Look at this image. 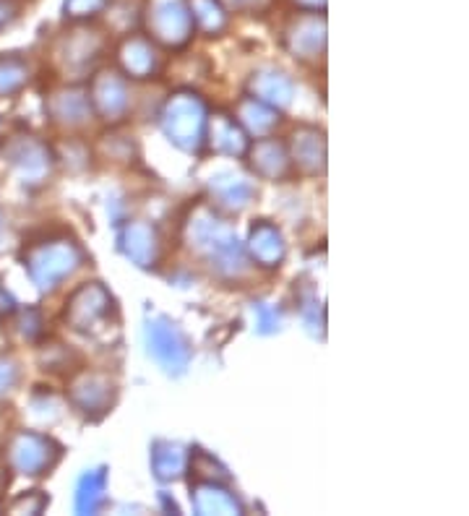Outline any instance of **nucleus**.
Here are the masks:
<instances>
[{
  "mask_svg": "<svg viewBox=\"0 0 469 516\" xmlns=\"http://www.w3.org/2000/svg\"><path fill=\"white\" fill-rule=\"evenodd\" d=\"M185 235H188V245H191L193 251L201 253L212 264L214 272L222 274V277L238 279L248 272L245 251L238 235L209 206H201V209L193 212Z\"/></svg>",
  "mask_w": 469,
  "mask_h": 516,
  "instance_id": "obj_1",
  "label": "nucleus"
},
{
  "mask_svg": "<svg viewBox=\"0 0 469 516\" xmlns=\"http://www.w3.org/2000/svg\"><path fill=\"white\" fill-rule=\"evenodd\" d=\"M167 139L185 152H199L206 139V105L199 94L178 92L162 107Z\"/></svg>",
  "mask_w": 469,
  "mask_h": 516,
  "instance_id": "obj_2",
  "label": "nucleus"
},
{
  "mask_svg": "<svg viewBox=\"0 0 469 516\" xmlns=\"http://www.w3.org/2000/svg\"><path fill=\"white\" fill-rule=\"evenodd\" d=\"M84 261V253L73 240H45L27 253V269L40 290H55L71 277Z\"/></svg>",
  "mask_w": 469,
  "mask_h": 516,
  "instance_id": "obj_3",
  "label": "nucleus"
},
{
  "mask_svg": "<svg viewBox=\"0 0 469 516\" xmlns=\"http://www.w3.org/2000/svg\"><path fill=\"white\" fill-rule=\"evenodd\" d=\"M146 350L167 373L178 376L191 363V347L178 326L167 318H149L146 321Z\"/></svg>",
  "mask_w": 469,
  "mask_h": 516,
  "instance_id": "obj_4",
  "label": "nucleus"
},
{
  "mask_svg": "<svg viewBox=\"0 0 469 516\" xmlns=\"http://www.w3.org/2000/svg\"><path fill=\"white\" fill-rule=\"evenodd\" d=\"M146 24L154 40L165 47H183L193 37V16L185 0H152Z\"/></svg>",
  "mask_w": 469,
  "mask_h": 516,
  "instance_id": "obj_5",
  "label": "nucleus"
},
{
  "mask_svg": "<svg viewBox=\"0 0 469 516\" xmlns=\"http://www.w3.org/2000/svg\"><path fill=\"white\" fill-rule=\"evenodd\" d=\"M113 311V298L100 282H86L73 292L66 305V321L76 331H94L102 326Z\"/></svg>",
  "mask_w": 469,
  "mask_h": 516,
  "instance_id": "obj_6",
  "label": "nucleus"
},
{
  "mask_svg": "<svg viewBox=\"0 0 469 516\" xmlns=\"http://www.w3.org/2000/svg\"><path fill=\"white\" fill-rule=\"evenodd\" d=\"M115 394L118 391H115L113 378L97 371L79 373L68 389V399L73 407L89 420H100L102 415H107L115 404Z\"/></svg>",
  "mask_w": 469,
  "mask_h": 516,
  "instance_id": "obj_7",
  "label": "nucleus"
},
{
  "mask_svg": "<svg viewBox=\"0 0 469 516\" xmlns=\"http://www.w3.org/2000/svg\"><path fill=\"white\" fill-rule=\"evenodd\" d=\"M60 459V446L40 433H16L8 446V462L21 475H42Z\"/></svg>",
  "mask_w": 469,
  "mask_h": 516,
  "instance_id": "obj_8",
  "label": "nucleus"
},
{
  "mask_svg": "<svg viewBox=\"0 0 469 516\" xmlns=\"http://www.w3.org/2000/svg\"><path fill=\"white\" fill-rule=\"evenodd\" d=\"M89 102H92L94 113L107 123L126 118L128 107H131V92H128L126 79L118 71H100L92 79Z\"/></svg>",
  "mask_w": 469,
  "mask_h": 516,
  "instance_id": "obj_9",
  "label": "nucleus"
},
{
  "mask_svg": "<svg viewBox=\"0 0 469 516\" xmlns=\"http://www.w3.org/2000/svg\"><path fill=\"white\" fill-rule=\"evenodd\" d=\"M3 157L21 172V178L37 186L50 175L53 170V157H50V149H47L42 141L32 139V136H19L11 144L6 146Z\"/></svg>",
  "mask_w": 469,
  "mask_h": 516,
  "instance_id": "obj_10",
  "label": "nucleus"
},
{
  "mask_svg": "<svg viewBox=\"0 0 469 516\" xmlns=\"http://www.w3.org/2000/svg\"><path fill=\"white\" fill-rule=\"evenodd\" d=\"M287 47L300 60H318L326 50V21L318 14H305L287 29Z\"/></svg>",
  "mask_w": 469,
  "mask_h": 516,
  "instance_id": "obj_11",
  "label": "nucleus"
},
{
  "mask_svg": "<svg viewBox=\"0 0 469 516\" xmlns=\"http://www.w3.org/2000/svg\"><path fill=\"white\" fill-rule=\"evenodd\" d=\"M120 248L141 269L157 264L159 258V235L149 222H128L120 232Z\"/></svg>",
  "mask_w": 469,
  "mask_h": 516,
  "instance_id": "obj_12",
  "label": "nucleus"
},
{
  "mask_svg": "<svg viewBox=\"0 0 469 516\" xmlns=\"http://www.w3.org/2000/svg\"><path fill=\"white\" fill-rule=\"evenodd\" d=\"M290 159L305 175H318L326 170V139L318 128L303 126L292 133Z\"/></svg>",
  "mask_w": 469,
  "mask_h": 516,
  "instance_id": "obj_13",
  "label": "nucleus"
},
{
  "mask_svg": "<svg viewBox=\"0 0 469 516\" xmlns=\"http://www.w3.org/2000/svg\"><path fill=\"white\" fill-rule=\"evenodd\" d=\"M102 40L97 32H71L63 42V50H60V63L71 76H84L92 63L100 58Z\"/></svg>",
  "mask_w": 469,
  "mask_h": 516,
  "instance_id": "obj_14",
  "label": "nucleus"
},
{
  "mask_svg": "<svg viewBox=\"0 0 469 516\" xmlns=\"http://www.w3.org/2000/svg\"><path fill=\"white\" fill-rule=\"evenodd\" d=\"M47 110L53 115L55 123L66 128H81L89 123L92 118V102H89V94L81 92V89H63V92H55L47 102Z\"/></svg>",
  "mask_w": 469,
  "mask_h": 516,
  "instance_id": "obj_15",
  "label": "nucleus"
},
{
  "mask_svg": "<svg viewBox=\"0 0 469 516\" xmlns=\"http://www.w3.org/2000/svg\"><path fill=\"white\" fill-rule=\"evenodd\" d=\"M251 167L266 180H282L290 172V152L277 139H261L248 149Z\"/></svg>",
  "mask_w": 469,
  "mask_h": 516,
  "instance_id": "obj_16",
  "label": "nucleus"
},
{
  "mask_svg": "<svg viewBox=\"0 0 469 516\" xmlns=\"http://www.w3.org/2000/svg\"><path fill=\"white\" fill-rule=\"evenodd\" d=\"M118 60L131 79H152L159 68L157 50H154V45L146 37H128L120 45Z\"/></svg>",
  "mask_w": 469,
  "mask_h": 516,
  "instance_id": "obj_17",
  "label": "nucleus"
},
{
  "mask_svg": "<svg viewBox=\"0 0 469 516\" xmlns=\"http://www.w3.org/2000/svg\"><path fill=\"white\" fill-rule=\"evenodd\" d=\"M248 251H251V256L256 258L258 264L266 266V269H274V266H279L285 261L287 245L285 238H282V232L271 225V222H256V225L251 227Z\"/></svg>",
  "mask_w": 469,
  "mask_h": 516,
  "instance_id": "obj_18",
  "label": "nucleus"
},
{
  "mask_svg": "<svg viewBox=\"0 0 469 516\" xmlns=\"http://www.w3.org/2000/svg\"><path fill=\"white\" fill-rule=\"evenodd\" d=\"M295 86H292L290 76L277 68H264L256 71L251 79V97L266 102L269 107H287L292 102Z\"/></svg>",
  "mask_w": 469,
  "mask_h": 516,
  "instance_id": "obj_19",
  "label": "nucleus"
},
{
  "mask_svg": "<svg viewBox=\"0 0 469 516\" xmlns=\"http://www.w3.org/2000/svg\"><path fill=\"white\" fill-rule=\"evenodd\" d=\"M193 509L199 514H222V516H238L243 514V506L227 488H219L217 483L206 480V483L193 488Z\"/></svg>",
  "mask_w": 469,
  "mask_h": 516,
  "instance_id": "obj_20",
  "label": "nucleus"
},
{
  "mask_svg": "<svg viewBox=\"0 0 469 516\" xmlns=\"http://www.w3.org/2000/svg\"><path fill=\"white\" fill-rule=\"evenodd\" d=\"M209 141L217 152L232 154V157H240L248 149V139H245V131L230 118V115H214L212 123H209Z\"/></svg>",
  "mask_w": 469,
  "mask_h": 516,
  "instance_id": "obj_21",
  "label": "nucleus"
},
{
  "mask_svg": "<svg viewBox=\"0 0 469 516\" xmlns=\"http://www.w3.org/2000/svg\"><path fill=\"white\" fill-rule=\"evenodd\" d=\"M185 467H188V451L180 444H172V441H159L154 444L152 451V470L159 480H178L183 477Z\"/></svg>",
  "mask_w": 469,
  "mask_h": 516,
  "instance_id": "obj_22",
  "label": "nucleus"
},
{
  "mask_svg": "<svg viewBox=\"0 0 469 516\" xmlns=\"http://www.w3.org/2000/svg\"><path fill=\"white\" fill-rule=\"evenodd\" d=\"M238 120L243 123L245 131H251L253 136H266L279 123V115L277 107H269L256 97H243L238 105Z\"/></svg>",
  "mask_w": 469,
  "mask_h": 516,
  "instance_id": "obj_23",
  "label": "nucleus"
},
{
  "mask_svg": "<svg viewBox=\"0 0 469 516\" xmlns=\"http://www.w3.org/2000/svg\"><path fill=\"white\" fill-rule=\"evenodd\" d=\"M212 193L214 199L227 209H245L256 196V188L240 175H217V178H212Z\"/></svg>",
  "mask_w": 469,
  "mask_h": 516,
  "instance_id": "obj_24",
  "label": "nucleus"
},
{
  "mask_svg": "<svg viewBox=\"0 0 469 516\" xmlns=\"http://www.w3.org/2000/svg\"><path fill=\"white\" fill-rule=\"evenodd\" d=\"M105 493H107L105 467L86 472V475L79 480V488H76V511H79V514H94V511H100V506L107 498Z\"/></svg>",
  "mask_w": 469,
  "mask_h": 516,
  "instance_id": "obj_25",
  "label": "nucleus"
},
{
  "mask_svg": "<svg viewBox=\"0 0 469 516\" xmlns=\"http://www.w3.org/2000/svg\"><path fill=\"white\" fill-rule=\"evenodd\" d=\"M193 24H199L206 34H219L227 24L225 8L219 6V0H191Z\"/></svg>",
  "mask_w": 469,
  "mask_h": 516,
  "instance_id": "obj_26",
  "label": "nucleus"
},
{
  "mask_svg": "<svg viewBox=\"0 0 469 516\" xmlns=\"http://www.w3.org/2000/svg\"><path fill=\"white\" fill-rule=\"evenodd\" d=\"M29 68L21 58H0V94H14L27 84Z\"/></svg>",
  "mask_w": 469,
  "mask_h": 516,
  "instance_id": "obj_27",
  "label": "nucleus"
},
{
  "mask_svg": "<svg viewBox=\"0 0 469 516\" xmlns=\"http://www.w3.org/2000/svg\"><path fill=\"white\" fill-rule=\"evenodd\" d=\"M253 316H256V326L261 334H271L277 331L282 324V316H279L277 308H271L269 303H256L253 305Z\"/></svg>",
  "mask_w": 469,
  "mask_h": 516,
  "instance_id": "obj_28",
  "label": "nucleus"
},
{
  "mask_svg": "<svg viewBox=\"0 0 469 516\" xmlns=\"http://www.w3.org/2000/svg\"><path fill=\"white\" fill-rule=\"evenodd\" d=\"M105 6L107 0H66V16H71V19H89V16L100 14Z\"/></svg>",
  "mask_w": 469,
  "mask_h": 516,
  "instance_id": "obj_29",
  "label": "nucleus"
},
{
  "mask_svg": "<svg viewBox=\"0 0 469 516\" xmlns=\"http://www.w3.org/2000/svg\"><path fill=\"white\" fill-rule=\"evenodd\" d=\"M47 506V498L42 493H29V496H21L19 501H14L11 511L21 514V511H27V514H42V509Z\"/></svg>",
  "mask_w": 469,
  "mask_h": 516,
  "instance_id": "obj_30",
  "label": "nucleus"
},
{
  "mask_svg": "<svg viewBox=\"0 0 469 516\" xmlns=\"http://www.w3.org/2000/svg\"><path fill=\"white\" fill-rule=\"evenodd\" d=\"M16 378H19V371H16V365L11 363V360L0 358V394H3V391L14 389Z\"/></svg>",
  "mask_w": 469,
  "mask_h": 516,
  "instance_id": "obj_31",
  "label": "nucleus"
},
{
  "mask_svg": "<svg viewBox=\"0 0 469 516\" xmlns=\"http://www.w3.org/2000/svg\"><path fill=\"white\" fill-rule=\"evenodd\" d=\"M227 8H235V11H264L271 0H222Z\"/></svg>",
  "mask_w": 469,
  "mask_h": 516,
  "instance_id": "obj_32",
  "label": "nucleus"
},
{
  "mask_svg": "<svg viewBox=\"0 0 469 516\" xmlns=\"http://www.w3.org/2000/svg\"><path fill=\"white\" fill-rule=\"evenodd\" d=\"M21 326H24V337L34 339L37 334H40V316H37L34 311H27L24 313V318H21Z\"/></svg>",
  "mask_w": 469,
  "mask_h": 516,
  "instance_id": "obj_33",
  "label": "nucleus"
},
{
  "mask_svg": "<svg viewBox=\"0 0 469 516\" xmlns=\"http://www.w3.org/2000/svg\"><path fill=\"white\" fill-rule=\"evenodd\" d=\"M11 16H14V3L11 0H0V27L6 21H11Z\"/></svg>",
  "mask_w": 469,
  "mask_h": 516,
  "instance_id": "obj_34",
  "label": "nucleus"
},
{
  "mask_svg": "<svg viewBox=\"0 0 469 516\" xmlns=\"http://www.w3.org/2000/svg\"><path fill=\"white\" fill-rule=\"evenodd\" d=\"M295 3H300L305 8H324L326 0H295Z\"/></svg>",
  "mask_w": 469,
  "mask_h": 516,
  "instance_id": "obj_35",
  "label": "nucleus"
},
{
  "mask_svg": "<svg viewBox=\"0 0 469 516\" xmlns=\"http://www.w3.org/2000/svg\"><path fill=\"white\" fill-rule=\"evenodd\" d=\"M0 235H3V222H0Z\"/></svg>",
  "mask_w": 469,
  "mask_h": 516,
  "instance_id": "obj_36",
  "label": "nucleus"
}]
</instances>
